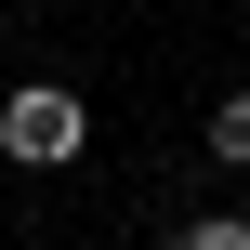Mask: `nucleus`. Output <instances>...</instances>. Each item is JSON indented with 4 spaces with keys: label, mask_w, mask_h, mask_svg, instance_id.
Returning a JSON list of instances; mask_svg holds the SVG:
<instances>
[{
    "label": "nucleus",
    "mask_w": 250,
    "mask_h": 250,
    "mask_svg": "<svg viewBox=\"0 0 250 250\" xmlns=\"http://www.w3.org/2000/svg\"><path fill=\"white\" fill-rule=\"evenodd\" d=\"M92 145V105L66 92V79H26V92H0V158H26V171H66Z\"/></svg>",
    "instance_id": "f257e3e1"
},
{
    "label": "nucleus",
    "mask_w": 250,
    "mask_h": 250,
    "mask_svg": "<svg viewBox=\"0 0 250 250\" xmlns=\"http://www.w3.org/2000/svg\"><path fill=\"white\" fill-rule=\"evenodd\" d=\"M211 158H237V171H250V92H224V105H211Z\"/></svg>",
    "instance_id": "f03ea898"
}]
</instances>
